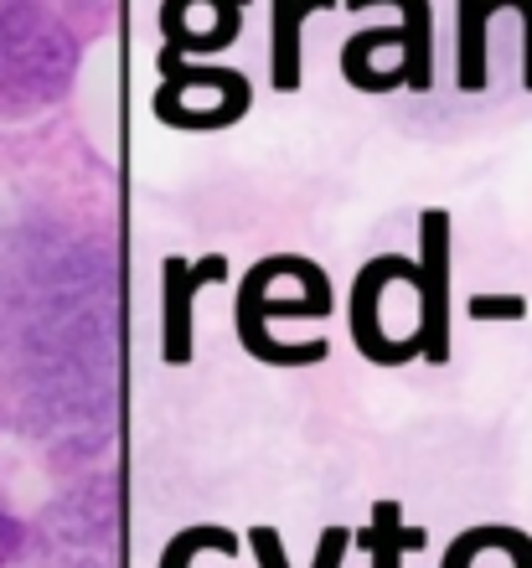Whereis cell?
Segmentation results:
<instances>
[{
  "label": "cell",
  "instance_id": "1",
  "mask_svg": "<svg viewBox=\"0 0 532 568\" xmlns=\"http://www.w3.org/2000/svg\"><path fill=\"white\" fill-rule=\"evenodd\" d=\"M331 305H337V290H331V280H325V270L315 258H300L290 295H280V264L269 254L238 284V305H233L238 342H243V352H249L253 362H264V367H315V362H325L331 346L325 342H280L269 326H274V321H321V315H331Z\"/></svg>",
  "mask_w": 532,
  "mask_h": 568
},
{
  "label": "cell",
  "instance_id": "2",
  "mask_svg": "<svg viewBox=\"0 0 532 568\" xmlns=\"http://www.w3.org/2000/svg\"><path fill=\"white\" fill-rule=\"evenodd\" d=\"M78 42L42 6L0 11V120H27L73 89Z\"/></svg>",
  "mask_w": 532,
  "mask_h": 568
},
{
  "label": "cell",
  "instance_id": "3",
  "mask_svg": "<svg viewBox=\"0 0 532 568\" xmlns=\"http://www.w3.org/2000/svg\"><path fill=\"white\" fill-rule=\"evenodd\" d=\"M352 11L368 6H399L403 27L393 31H357L352 42L341 47V73L347 83L362 93H388L409 83L414 93H424L434 83V47H429V0H347Z\"/></svg>",
  "mask_w": 532,
  "mask_h": 568
},
{
  "label": "cell",
  "instance_id": "4",
  "mask_svg": "<svg viewBox=\"0 0 532 568\" xmlns=\"http://www.w3.org/2000/svg\"><path fill=\"white\" fill-rule=\"evenodd\" d=\"M253 89L233 68H192L177 52H161V89H155V120L171 130H228L249 114Z\"/></svg>",
  "mask_w": 532,
  "mask_h": 568
},
{
  "label": "cell",
  "instance_id": "5",
  "mask_svg": "<svg viewBox=\"0 0 532 568\" xmlns=\"http://www.w3.org/2000/svg\"><path fill=\"white\" fill-rule=\"evenodd\" d=\"M414 264L419 258L383 254V258H372V264H362V274L352 280V300H347L352 346L368 362H378V367H403V362L424 357V346H419L414 336H393V326H388V305H383L388 290H409V284H419Z\"/></svg>",
  "mask_w": 532,
  "mask_h": 568
},
{
  "label": "cell",
  "instance_id": "6",
  "mask_svg": "<svg viewBox=\"0 0 532 568\" xmlns=\"http://www.w3.org/2000/svg\"><path fill=\"white\" fill-rule=\"evenodd\" d=\"M419 336L424 362H450V212L429 207L419 217Z\"/></svg>",
  "mask_w": 532,
  "mask_h": 568
},
{
  "label": "cell",
  "instance_id": "7",
  "mask_svg": "<svg viewBox=\"0 0 532 568\" xmlns=\"http://www.w3.org/2000/svg\"><path fill=\"white\" fill-rule=\"evenodd\" d=\"M228 258L208 254V258H165L161 264V357L171 367H187L197 357V295L208 284H222Z\"/></svg>",
  "mask_w": 532,
  "mask_h": 568
},
{
  "label": "cell",
  "instance_id": "8",
  "mask_svg": "<svg viewBox=\"0 0 532 568\" xmlns=\"http://www.w3.org/2000/svg\"><path fill=\"white\" fill-rule=\"evenodd\" d=\"M249 0H161L165 52L177 58H208L238 42Z\"/></svg>",
  "mask_w": 532,
  "mask_h": 568
},
{
  "label": "cell",
  "instance_id": "9",
  "mask_svg": "<svg viewBox=\"0 0 532 568\" xmlns=\"http://www.w3.org/2000/svg\"><path fill=\"white\" fill-rule=\"evenodd\" d=\"M440 568H532V538L522 527H506V523L465 527L444 548Z\"/></svg>",
  "mask_w": 532,
  "mask_h": 568
},
{
  "label": "cell",
  "instance_id": "10",
  "mask_svg": "<svg viewBox=\"0 0 532 568\" xmlns=\"http://www.w3.org/2000/svg\"><path fill=\"white\" fill-rule=\"evenodd\" d=\"M337 0H269V16H274V52H269V83L280 93L300 89V31H305V16L325 11Z\"/></svg>",
  "mask_w": 532,
  "mask_h": 568
},
{
  "label": "cell",
  "instance_id": "11",
  "mask_svg": "<svg viewBox=\"0 0 532 568\" xmlns=\"http://www.w3.org/2000/svg\"><path fill=\"white\" fill-rule=\"evenodd\" d=\"M424 542H429V532L414 523H403L399 501H378V507H372V523H368V532H362V548H368L372 568H403V558L419 554Z\"/></svg>",
  "mask_w": 532,
  "mask_h": 568
},
{
  "label": "cell",
  "instance_id": "12",
  "mask_svg": "<svg viewBox=\"0 0 532 568\" xmlns=\"http://www.w3.org/2000/svg\"><path fill=\"white\" fill-rule=\"evenodd\" d=\"M460 11V89L465 93H481L486 89V0H455Z\"/></svg>",
  "mask_w": 532,
  "mask_h": 568
},
{
  "label": "cell",
  "instance_id": "13",
  "mask_svg": "<svg viewBox=\"0 0 532 568\" xmlns=\"http://www.w3.org/2000/svg\"><path fill=\"white\" fill-rule=\"evenodd\" d=\"M238 548V538L228 532V527H218V523H197V527H181L177 538L165 542V554H161V564L155 568H192L202 554H233Z\"/></svg>",
  "mask_w": 532,
  "mask_h": 568
},
{
  "label": "cell",
  "instance_id": "14",
  "mask_svg": "<svg viewBox=\"0 0 532 568\" xmlns=\"http://www.w3.org/2000/svg\"><path fill=\"white\" fill-rule=\"evenodd\" d=\"M465 311H471L475 321H518V315H528V300L522 295H471Z\"/></svg>",
  "mask_w": 532,
  "mask_h": 568
},
{
  "label": "cell",
  "instance_id": "15",
  "mask_svg": "<svg viewBox=\"0 0 532 568\" xmlns=\"http://www.w3.org/2000/svg\"><path fill=\"white\" fill-rule=\"evenodd\" d=\"M347 548H352V532L341 523H331V527H321V538H315V558H311V568H341V558H347Z\"/></svg>",
  "mask_w": 532,
  "mask_h": 568
},
{
  "label": "cell",
  "instance_id": "16",
  "mask_svg": "<svg viewBox=\"0 0 532 568\" xmlns=\"http://www.w3.org/2000/svg\"><path fill=\"white\" fill-rule=\"evenodd\" d=\"M486 11H518L522 16V83L532 89V0H486Z\"/></svg>",
  "mask_w": 532,
  "mask_h": 568
},
{
  "label": "cell",
  "instance_id": "17",
  "mask_svg": "<svg viewBox=\"0 0 532 568\" xmlns=\"http://www.w3.org/2000/svg\"><path fill=\"white\" fill-rule=\"evenodd\" d=\"M249 542H253V558H259V568H290V554H284V542H280V532L269 523H259L249 532Z\"/></svg>",
  "mask_w": 532,
  "mask_h": 568
},
{
  "label": "cell",
  "instance_id": "18",
  "mask_svg": "<svg viewBox=\"0 0 532 568\" xmlns=\"http://www.w3.org/2000/svg\"><path fill=\"white\" fill-rule=\"evenodd\" d=\"M16 548H21V523H16L11 511L0 507V568L16 558Z\"/></svg>",
  "mask_w": 532,
  "mask_h": 568
}]
</instances>
